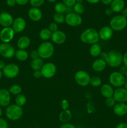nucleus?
<instances>
[{
  "instance_id": "35",
  "label": "nucleus",
  "mask_w": 127,
  "mask_h": 128,
  "mask_svg": "<svg viewBox=\"0 0 127 128\" xmlns=\"http://www.w3.org/2000/svg\"><path fill=\"white\" fill-rule=\"evenodd\" d=\"M65 16H64V14L56 12V14L53 16V20L54 22L57 24H62L65 22Z\"/></svg>"
},
{
  "instance_id": "26",
  "label": "nucleus",
  "mask_w": 127,
  "mask_h": 128,
  "mask_svg": "<svg viewBox=\"0 0 127 128\" xmlns=\"http://www.w3.org/2000/svg\"><path fill=\"white\" fill-rule=\"evenodd\" d=\"M102 47H101L100 45L98 43H95L91 45L90 48L89 50V52L90 54L92 56V57L94 58H97L98 56H100V54H102Z\"/></svg>"
},
{
  "instance_id": "10",
  "label": "nucleus",
  "mask_w": 127,
  "mask_h": 128,
  "mask_svg": "<svg viewBox=\"0 0 127 128\" xmlns=\"http://www.w3.org/2000/svg\"><path fill=\"white\" fill-rule=\"evenodd\" d=\"M65 22L72 27H77L82 23V18L80 15L74 12L67 13L65 18Z\"/></svg>"
},
{
  "instance_id": "61",
  "label": "nucleus",
  "mask_w": 127,
  "mask_h": 128,
  "mask_svg": "<svg viewBox=\"0 0 127 128\" xmlns=\"http://www.w3.org/2000/svg\"></svg>"
},
{
  "instance_id": "58",
  "label": "nucleus",
  "mask_w": 127,
  "mask_h": 128,
  "mask_svg": "<svg viewBox=\"0 0 127 128\" xmlns=\"http://www.w3.org/2000/svg\"><path fill=\"white\" fill-rule=\"evenodd\" d=\"M2 109H1V108L0 107V118L1 117V116H2Z\"/></svg>"
},
{
  "instance_id": "59",
  "label": "nucleus",
  "mask_w": 127,
  "mask_h": 128,
  "mask_svg": "<svg viewBox=\"0 0 127 128\" xmlns=\"http://www.w3.org/2000/svg\"><path fill=\"white\" fill-rule=\"evenodd\" d=\"M83 0H76V2H80V3H82Z\"/></svg>"
},
{
  "instance_id": "32",
  "label": "nucleus",
  "mask_w": 127,
  "mask_h": 128,
  "mask_svg": "<svg viewBox=\"0 0 127 128\" xmlns=\"http://www.w3.org/2000/svg\"><path fill=\"white\" fill-rule=\"evenodd\" d=\"M54 10L56 13L64 14L66 12L67 10V6L64 2H57L56 4L54 6Z\"/></svg>"
},
{
  "instance_id": "5",
  "label": "nucleus",
  "mask_w": 127,
  "mask_h": 128,
  "mask_svg": "<svg viewBox=\"0 0 127 128\" xmlns=\"http://www.w3.org/2000/svg\"><path fill=\"white\" fill-rule=\"evenodd\" d=\"M109 24L113 31H122L127 28V19L122 14L116 15L111 19Z\"/></svg>"
},
{
  "instance_id": "57",
  "label": "nucleus",
  "mask_w": 127,
  "mask_h": 128,
  "mask_svg": "<svg viewBox=\"0 0 127 128\" xmlns=\"http://www.w3.org/2000/svg\"><path fill=\"white\" fill-rule=\"evenodd\" d=\"M47 1H48L49 2H51V3H52V2H56V1H57V0H47Z\"/></svg>"
},
{
  "instance_id": "27",
  "label": "nucleus",
  "mask_w": 127,
  "mask_h": 128,
  "mask_svg": "<svg viewBox=\"0 0 127 128\" xmlns=\"http://www.w3.org/2000/svg\"><path fill=\"white\" fill-rule=\"evenodd\" d=\"M29 53L26 50H17L15 52V57L18 61L23 62L27 61L29 58Z\"/></svg>"
},
{
  "instance_id": "40",
  "label": "nucleus",
  "mask_w": 127,
  "mask_h": 128,
  "mask_svg": "<svg viewBox=\"0 0 127 128\" xmlns=\"http://www.w3.org/2000/svg\"><path fill=\"white\" fill-rule=\"evenodd\" d=\"M67 7H73L76 3V0H62Z\"/></svg>"
},
{
  "instance_id": "62",
  "label": "nucleus",
  "mask_w": 127,
  "mask_h": 128,
  "mask_svg": "<svg viewBox=\"0 0 127 128\" xmlns=\"http://www.w3.org/2000/svg\"></svg>"
},
{
  "instance_id": "7",
  "label": "nucleus",
  "mask_w": 127,
  "mask_h": 128,
  "mask_svg": "<svg viewBox=\"0 0 127 128\" xmlns=\"http://www.w3.org/2000/svg\"><path fill=\"white\" fill-rule=\"evenodd\" d=\"M90 78L89 74L83 70L77 71L74 75V80L76 83L82 87H85L90 84Z\"/></svg>"
},
{
  "instance_id": "30",
  "label": "nucleus",
  "mask_w": 127,
  "mask_h": 128,
  "mask_svg": "<svg viewBox=\"0 0 127 128\" xmlns=\"http://www.w3.org/2000/svg\"><path fill=\"white\" fill-rule=\"evenodd\" d=\"M26 102H27V98H26V96L22 94H18L15 98V104H17V106L22 107L26 104Z\"/></svg>"
},
{
  "instance_id": "12",
  "label": "nucleus",
  "mask_w": 127,
  "mask_h": 128,
  "mask_svg": "<svg viewBox=\"0 0 127 128\" xmlns=\"http://www.w3.org/2000/svg\"><path fill=\"white\" fill-rule=\"evenodd\" d=\"M15 32L12 27L3 28L0 31V40L4 43H9L14 37Z\"/></svg>"
},
{
  "instance_id": "1",
  "label": "nucleus",
  "mask_w": 127,
  "mask_h": 128,
  "mask_svg": "<svg viewBox=\"0 0 127 128\" xmlns=\"http://www.w3.org/2000/svg\"><path fill=\"white\" fill-rule=\"evenodd\" d=\"M100 56L111 68H118L123 63V54L118 51L111 50L108 52H102Z\"/></svg>"
},
{
  "instance_id": "3",
  "label": "nucleus",
  "mask_w": 127,
  "mask_h": 128,
  "mask_svg": "<svg viewBox=\"0 0 127 128\" xmlns=\"http://www.w3.org/2000/svg\"><path fill=\"white\" fill-rule=\"evenodd\" d=\"M39 58L42 60H47L52 57L54 54V46L49 41H44L37 48Z\"/></svg>"
},
{
  "instance_id": "60",
  "label": "nucleus",
  "mask_w": 127,
  "mask_h": 128,
  "mask_svg": "<svg viewBox=\"0 0 127 128\" xmlns=\"http://www.w3.org/2000/svg\"><path fill=\"white\" fill-rule=\"evenodd\" d=\"M125 77H126V78H127V72H126V74H125Z\"/></svg>"
},
{
  "instance_id": "41",
  "label": "nucleus",
  "mask_w": 127,
  "mask_h": 128,
  "mask_svg": "<svg viewBox=\"0 0 127 128\" xmlns=\"http://www.w3.org/2000/svg\"><path fill=\"white\" fill-rule=\"evenodd\" d=\"M29 56L32 60H35V59L39 58V55L37 50H33V51H31L29 54Z\"/></svg>"
},
{
  "instance_id": "23",
  "label": "nucleus",
  "mask_w": 127,
  "mask_h": 128,
  "mask_svg": "<svg viewBox=\"0 0 127 128\" xmlns=\"http://www.w3.org/2000/svg\"><path fill=\"white\" fill-rule=\"evenodd\" d=\"M125 6V2L124 0H113L110 4V8L113 12H121Z\"/></svg>"
},
{
  "instance_id": "6",
  "label": "nucleus",
  "mask_w": 127,
  "mask_h": 128,
  "mask_svg": "<svg viewBox=\"0 0 127 128\" xmlns=\"http://www.w3.org/2000/svg\"><path fill=\"white\" fill-rule=\"evenodd\" d=\"M108 80H109L110 84L117 88H122V86H123L127 81L125 76L120 73L119 71L112 72L110 74Z\"/></svg>"
},
{
  "instance_id": "39",
  "label": "nucleus",
  "mask_w": 127,
  "mask_h": 128,
  "mask_svg": "<svg viewBox=\"0 0 127 128\" xmlns=\"http://www.w3.org/2000/svg\"><path fill=\"white\" fill-rule=\"evenodd\" d=\"M61 108H62V110H68V108H69V102L68 101V100H63L61 101Z\"/></svg>"
},
{
  "instance_id": "37",
  "label": "nucleus",
  "mask_w": 127,
  "mask_h": 128,
  "mask_svg": "<svg viewBox=\"0 0 127 128\" xmlns=\"http://www.w3.org/2000/svg\"><path fill=\"white\" fill-rule=\"evenodd\" d=\"M116 104H117V102H116V101L113 97L107 98L105 100V104L107 107L113 108Z\"/></svg>"
},
{
  "instance_id": "54",
  "label": "nucleus",
  "mask_w": 127,
  "mask_h": 128,
  "mask_svg": "<svg viewBox=\"0 0 127 128\" xmlns=\"http://www.w3.org/2000/svg\"><path fill=\"white\" fill-rule=\"evenodd\" d=\"M87 2H88L90 4H97L99 2L100 0H86Z\"/></svg>"
},
{
  "instance_id": "14",
  "label": "nucleus",
  "mask_w": 127,
  "mask_h": 128,
  "mask_svg": "<svg viewBox=\"0 0 127 128\" xmlns=\"http://www.w3.org/2000/svg\"><path fill=\"white\" fill-rule=\"evenodd\" d=\"M12 28L14 31L15 33L21 32L25 30L26 27V21L23 18L17 17L14 20L12 24Z\"/></svg>"
},
{
  "instance_id": "25",
  "label": "nucleus",
  "mask_w": 127,
  "mask_h": 128,
  "mask_svg": "<svg viewBox=\"0 0 127 128\" xmlns=\"http://www.w3.org/2000/svg\"><path fill=\"white\" fill-rule=\"evenodd\" d=\"M72 117V112L69 110H62L59 115V120L62 124L68 123Z\"/></svg>"
},
{
  "instance_id": "63",
  "label": "nucleus",
  "mask_w": 127,
  "mask_h": 128,
  "mask_svg": "<svg viewBox=\"0 0 127 128\" xmlns=\"http://www.w3.org/2000/svg\"></svg>"
},
{
  "instance_id": "50",
  "label": "nucleus",
  "mask_w": 127,
  "mask_h": 128,
  "mask_svg": "<svg viewBox=\"0 0 127 128\" xmlns=\"http://www.w3.org/2000/svg\"><path fill=\"white\" fill-rule=\"evenodd\" d=\"M115 128H127V123L126 122H121L119 123Z\"/></svg>"
},
{
  "instance_id": "24",
  "label": "nucleus",
  "mask_w": 127,
  "mask_h": 128,
  "mask_svg": "<svg viewBox=\"0 0 127 128\" xmlns=\"http://www.w3.org/2000/svg\"><path fill=\"white\" fill-rule=\"evenodd\" d=\"M31 44V40L27 36H21L17 40V47L19 50H26Z\"/></svg>"
},
{
  "instance_id": "29",
  "label": "nucleus",
  "mask_w": 127,
  "mask_h": 128,
  "mask_svg": "<svg viewBox=\"0 0 127 128\" xmlns=\"http://www.w3.org/2000/svg\"><path fill=\"white\" fill-rule=\"evenodd\" d=\"M52 32L49 28H43L40 31L39 38L44 41H47L49 39H51Z\"/></svg>"
},
{
  "instance_id": "49",
  "label": "nucleus",
  "mask_w": 127,
  "mask_h": 128,
  "mask_svg": "<svg viewBox=\"0 0 127 128\" xmlns=\"http://www.w3.org/2000/svg\"><path fill=\"white\" fill-rule=\"evenodd\" d=\"M105 14L107 15V16H111V15L113 13V12L110 8H107L105 10Z\"/></svg>"
},
{
  "instance_id": "46",
  "label": "nucleus",
  "mask_w": 127,
  "mask_h": 128,
  "mask_svg": "<svg viewBox=\"0 0 127 128\" xmlns=\"http://www.w3.org/2000/svg\"><path fill=\"white\" fill-rule=\"evenodd\" d=\"M33 76L35 78H40L42 77V74H41V70L40 71H34L33 72Z\"/></svg>"
},
{
  "instance_id": "31",
  "label": "nucleus",
  "mask_w": 127,
  "mask_h": 128,
  "mask_svg": "<svg viewBox=\"0 0 127 128\" xmlns=\"http://www.w3.org/2000/svg\"><path fill=\"white\" fill-rule=\"evenodd\" d=\"M8 90L11 94L16 96L18 94H21V92H22V88L19 85L15 84H13L11 86H10Z\"/></svg>"
},
{
  "instance_id": "17",
  "label": "nucleus",
  "mask_w": 127,
  "mask_h": 128,
  "mask_svg": "<svg viewBox=\"0 0 127 128\" xmlns=\"http://www.w3.org/2000/svg\"><path fill=\"white\" fill-rule=\"evenodd\" d=\"M11 102V94L8 90H0V106L7 107Z\"/></svg>"
},
{
  "instance_id": "52",
  "label": "nucleus",
  "mask_w": 127,
  "mask_h": 128,
  "mask_svg": "<svg viewBox=\"0 0 127 128\" xmlns=\"http://www.w3.org/2000/svg\"><path fill=\"white\" fill-rule=\"evenodd\" d=\"M121 12H122L121 14H122V16H124L126 18H127V8H125L121 11Z\"/></svg>"
},
{
  "instance_id": "36",
  "label": "nucleus",
  "mask_w": 127,
  "mask_h": 128,
  "mask_svg": "<svg viewBox=\"0 0 127 128\" xmlns=\"http://www.w3.org/2000/svg\"><path fill=\"white\" fill-rule=\"evenodd\" d=\"M45 2V0H30L29 2L31 6L34 8H38L41 7V6L44 4Z\"/></svg>"
},
{
  "instance_id": "44",
  "label": "nucleus",
  "mask_w": 127,
  "mask_h": 128,
  "mask_svg": "<svg viewBox=\"0 0 127 128\" xmlns=\"http://www.w3.org/2000/svg\"><path fill=\"white\" fill-rule=\"evenodd\" d=\"M30 0H16V4L20 5V6H24L26 5L29 2Z\"/></svg>"
},
{
  "instance_id": "13",
  "label": "nucleus",
  "mask_w": 127,
  "mask_h": 128,
  "mask_svg": "<svg viewBox=\"0 0 127 128\" xmlns=\"http://www.w3.org/2000/svg\"><path fill=\"white\" fill-rule=\"evenodd\" d=\"M113 98L117 102H127V91L124 88H118L114 91Z\"/></svg>"
},
{
  "instance_id": "9",
  "label": "nucleus",
  "mask_w": 127,
  "mask_h": 128,
  "mask_svg": "<svg viewBox=\"0 0 127 128\" xmlns=\"http://www.w3.org/2000/svg\"><path fill=\"white\" fill-rule=\"evenodd\" d=\"M41 71L42 76L44 78H52L55 76L56 72H57V67L53 62H46V63L44 64Z\"/></svg>"
},
{
  "instance_id": "53",
  "label": "nucleus",
  "mask_w": 127,
  "mask_h": 128,
  "mask_svg": "<svg viewBox=\"0 0 127 128\" xmlns=\"http://www.w3.org/2000/svg\"><path fill=\"white\" fill-rule=\"evenodd\" d=\"M6 65V64H5V62H4L2 60H0V70H1V71H2V70H3V69L4 68Z\"/></svg>"
},
{
  "instance_id": "33",
  "label": "nucleus",
  "mask_w": 127,
  "mask_h": 128,
  "mask_svg": "<svg viewBox=\"0 0 127 128\" xmlns=\"http://www.w3.org/2000/svg\"><path fill=\"white\" fill-rule=\"evenodd\" d=\"M102 81L100 78L98 77V76H93V77L90 78V84L91 86H93V87H99V86H102Z\"/></svg>"
},
{
  "instance_id": "51",
  "label": "nucleus",
  "mask_w": 127,
  "mask_h": 128,
  "mask_svg": "<svg viewBox=\"0 0 127 128\" xmlns=\"http://www.w3.org/2000/svg\"><path fill=\"white\" fill-rule=\"evenodd\" d=\"M100 1L105 5H110L113 0H100Z\"/></svg>"
},
{
  "instance_id": "18",
  "label": "nucleus",
  "mask_w": 127,
  "mask_h": 128,
  "mask_svg": "<svg viewBox=\"0 0 127 128\" xmlns=\"http://www.w3.org/2000/svg\"><path fill=\"white\" fill-rule=\"evenodd\" d=\"M51 40L56 44H62L67 40V36L64 31L58 30L54 32H52Z\"/></svg>"
},
{
  "instance_id": "11",
  "label": "nucleus",
  "mask_w": 127,
  "mask_h": 128,
  "mask_svg": "<svg viewBox=\"0 0 127 128\" xmlns=\"http://www.w3.org/2000/svg\"><path fill=\"white\" fill-rule=\"evenodd\" d=\"M14 47L10 43H4L2 42L0 44V55L4 58L9 59L12 58L15 56Z\"/></svg>"
},
{
  "instance_id": "38",
  "label": "nucleus",
  "mask_w": 127,
  "mask_h": 128,
  "mask_svg": "<svg viewBox=\"0 0 127 128\" xmlns=\"http://www.w3.org/2000/svg\"><path fill=\"white\" fill-rule=\"evenodd\" d=\"M49 29L50 31H51L52 32H54L56 31H58V28H59V26H58V24H57L56 22H52L49 24Z\"/></svg>"
},
{
  "instance_id": "55",
  "label": "nucleus",
  "mask_w": 127,
  "mask_h": 128,
  "mask_svg": "<svg viewBox=\"0 0 127 128\" xmlns=\"http://www.w3.org/2000/svg\"><path fill=\"white\" fill-rule=\"evenodd\" d=\"M123 88H124L127 91V81H126L124 85H123Z\"/></svg>"
},
{
  "instance_id": "56",
  "label": "nucleus",
  "mask_w": 127,
  "mask_h": 128,
  "mask_svg": "<svg viewBox=\"0 0 127 128\" xmlns=\"http://www.w3.org/2000/svg\"><path fill=\"white\" fill-rule=\"evenodd\" d=\"M2 76H3V73H2V71L0 70V80H1V78H2Z\"/></svg>"
},
{
  "instance_id": "4",
  "label": "nucleus",
  "mask_w": 127,
  "mask_h": 128,
  "mask_svg": "<svg viewBox=\"0 0 127 128\" xmlns=\"http://www.w3.org/2000/svg\"><path fill=\"white\" fill-rule=\"evenodd\" d=\"M6 116L10 121H16L20 120L23 114L22 107L17 106L16 104H9L5 111Z\"/></svg>"
},
{
  "instance_id": "22",
  "label": "nucleus",
  "mask_w": 127,
  "mask_h": 128,
  "mask_svg": "<svg viewBox=\"0 0 127 128\" xmlns=\"http://www.w3.org/2000/svg\"><path fill=\"white\" fill-rule=\"evenodd\" d=\"M106 66H107V63L105 60L101 58L96 59L92 62V68L93 71L97 72H102L103 71H104L105 69L106 68Z\"/></svg>"
},
{
  "instance_id": "19",
  "label": "nucleus",
  "mask_w": 127,
  "mask_h": 128,
  "mask_svg": "<svg viewBox=\"0 0 127 128\" xmlns=\"http://www.w3.org/2000/svg\"><path fill=\"white\" fill-rule=\"evenodd\" d=\"M28 16L30 20L37 22L42 18V12L38 8H31L28 11Z\"/></svg>"
},
{
  "instance_id": "28",
  "label": "nucleus",
  "mask_w": 127,
  "mask_h": 128,
  "mask_svg": "<svg viewBox=\"0 0 127 128\" xmlns=\"http://www.w3.org/2000/svg\"><path fill=\"white\" fill-rule=\"evenodd\" d=\"M44 60L41 58L32 60L31 62V68L34 71H40L44 65Z\"/></svg>"
},
{
  "instance_id": "48",
  "label": "nucleus",
  "mask_w": 127,
  "mask_h": 128,
  "mask_svg": "<svg viewBox=\"0 0 127 128\" xmlns=\"http://www.w3.org/2000/svg\"><path fill=\"white\" fill-rule=\"evenodd\" d=\"M123 63L127 68V51L123 55Z\"/></svg>"
},
{
  "instance_id": "20",
  "label": "nucleus",
  "mask_w": 127,
  "mask_h": 128,
  "mask_svg": "<svg viewBox=\"0 0 127 128\" xmlns=\"http://www.w3.org/2000/svg\"><path fill=\"white\" fill-rule=\"evenodd\" d=\"M114 89L113 87L110 85V84H103L101 86L100 90V94L103 97L105 98H109L113 97V93H114Z\"/></svg>"
},
{
  "instance_id": "2",
  "label": "nucleus",
  "mask_w": 127,
  "mask_h": 128,
  "mask_svg": "<svg viewBox=\"0 0 127 128\" xmlns=\"http://www.w3.org/2000/svg\"><path fill=\"white\" fill-rule=\"evenodd\" d=\"M80 39L82 42L87 44L92 45L98 43L100 40L98 31L92 28H87L80 34Z\"/></svg>"
},
{
  "instance_id": "15",
  "label": "nucleus",
  "mask_w": 127,
  "mask_h": 128,
  "mask_svg": "<svg viewBox=\"0 0 127 128\" xmlns=\"http://www.w3.org/2000/svg\"><path fill=\"white\" fill-rule=\"evenodd\" d=\"M98 35H99L100 40L103 41H108L113 37V31L110 27V26H105L100 29L98 31Z\"/></svg>"
},
{
  "instance_id": "45",
  "label": "nucleus",
  "mask_w": 127,
  "mask_h": 128,
  "mask_svg": "<svg viewBox=\"0 0 127 128\" xmlns=\"http://www.w3.org/2000/svg\"><path fill=\"white\" fill-rule=\"evenodd\" d=\"M6 4L9 7H13L16 4V0H6Z\"/></svg>"
},
{
  "instance_id": "43",
  "label": "nucleus",
  "mask_w": 127,
  "mask_h": 128,
  "mask_svg": "<svg viewBox=\"0 0 127 128\" xmlns=\"http://www.w3.org/2000/svg\"><path fill=\"white\" fill-rule=\"evenodd\" d=\"M59 128H77L75 125H73V124L70 123V122H68V123H65L62 124L61 126H60Z\"/></svg>"
},
{
  "instance_id": "34",
  "label": "nucleus",
  "mask_w": 127,
  "mask_h": 128,
  "mask_svg": "<svg viewBox=\"0 0 127 128\" xmlns=\"http://www.w3.org/2000/svg\"><path fill=\"white\" fill-rule=\"evenodd\" d=\"M73 10L74 12L80 15L83 14L85 11V7L82 3L76 2L74 6H73Z\"/></svg>"
},
{
  "instance_id": "16",
  "label": "nucleus",
  "mask_w": 127,
  "mask_h": 128,
  "mask_svg": "<svg viewBox=\"0 0 127 128\" xmlns=\"http://www.w3.org/2000/svg\"><path fill=\"white\" fill-rule=\"evenodd\" d=\"M14 20L12 15L8 12H3L0 14V25L3 28L11 27Z\"/></svg>"
},
{
  "instance_id": "8",
  "label": "nucleus",
  "mask_w": 127,
  "mask_h": 128,
  "mask_svg": "<svg viewBox=\"0 0 127 128\" xmlns=\"http://www.w3.org/2000/svg\"><path fill=\"white\" fill-rule=\"evenodd\" d=\"M2 71L5 77L8 79H13L18 76L20 69L16 64L9 63L6 65Z\"/></svg>"
},
{
  "instance_id": "47",
  "label": "nucleus",
  "mask_w": 127,
  "mask_h": 128,
  "mask_svg": "<svg viewBox=\"0 0 127 128\" xmlns=\"http://www.w3.org/2000/svg\"><path fill=\"white\" fill-rule=\"evenodd\" d=\"M127 68L125 66L123 65V66H122V67L120 68L119 72H120V73H122V74L124 75V76H125V74L126 72H127Z\"/></svg>"
},
{
  "instance_id": "21",
  "label": "nucleus",
  "mask_w": 127,
  "mask_h": 128,
  "mask_svg": "<svg viewBox=\"0 0 127 128\" xmlns=\"http://www.w3.org/2000/svg\"><path fill=\"white\" fill-rule=\"evenodd\" d=\"M113 112L118 116L127 114V104L126 102H117L113 107Z\"/></svg>"
},
{
  "instance_id": "42",
  "label": "nucleus",
  "mask_w": 127,
  "mask_h": 128,
  "mask_svg": "<svg viewBox=\"0 0 127 128\" xmlns=\"http://www.w3.org/2000/svg\"><path fill=\"white\" fill-rule=\"evenodd\" d=\"M0 128H8V123L7 121L0 118Z\"/></svg>"
}]
</instances>
